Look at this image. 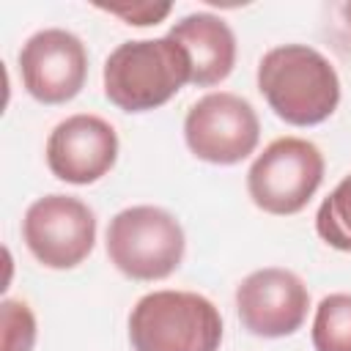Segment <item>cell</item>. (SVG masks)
Segmentation results:
<instances>
[{
    "label": "cell",
    "mask_w": 351,
    "mask_h": 351,
    "mask_svg": "<svg viewBox=\"0 0 351 351\" xmlns=\"http://www.w3.org/2000/svg\"><path fill=\"white\" fill-rule=\"evenodd\" d=\"M310 307L307 285L288 269H258L236 288V313L255 337H288L302 329Z\"/></svg>",
    "instance_id": "9c48e42d"
},
{
    "label": "cell",
    "mask_w": 351,
    "mask_h": 351,
    "mask_svg": "<svg viewBox=\"0 0 351 351\" xmlns=\"http://www.w3.org/2000/svg\"><path fill=\"white\" fill-rule=\"evenodd\" d=\"M186 82H192L189 55L170 36L123 41L104 60V96L123 112L156 110Z\"/></svg>",
    "instance_id": "7a4b0ae2"
},
{
    "label": "cell",
    "mask_w": 351,
    "mask_h": 351,
    "mask_svg": "<svg viewBox=\"0 0 351 351\" xmlns=\"http://www.w3.org/2000/svg\"><path fill=\"white\" fill-rule=\"evenodd\" d=\"M19 74L36 101L66 104L88 80V49L69 30H38L19 49Z\"/></svg>",
    "instance_id": "ba28073f"
},
{
    "label": "cell",
    "mask_w": 351,
    "mask_h": 351,
    "mask_svg": "<svg viewBox=\"0 0 351 351\" xmlns=\"http://www.w3.org/2000/svg\"><path fill=\"white\" fill-rule=\"evenodd\" d=\"M258 90L277 118L291 126H315L340 104L335 66L307 44H282L258 63Z\"/></svg>",
    "instance_id": "6da1fadb"
},
{
    "label": "cell",
    "mask_w": 351,
    "mask_h": 351,
    "mask_svg": "<svg viewBox=\"0 0 351 351\" xmlns=\"http://www.w3.org/2000/svg\"><path fill=\"white\" fill-rule=\"evenodd\" d=\"M261 137V121L252 104L236 93L219 90L197 99L184 118L189 151L211 165H236L247 159Z\"/></svg>",
    "instance_id": "52a82bcc"
},
{
    "label": "cell",
    "mask_w": 351,
    "mask_h": 351,
    "mask_svg": "<svg viewBox=\"0 0 351 351\" xmlns=\"http://www.w3.org/2000/svg\"><path fill=\"white\" fill-rule=\"evenodd\" d=\"M22 239L41 266L74 269L96 244V217L80 197L47 195L25 211Z\"/></svg>",
    "instance_id": "8992f818"
},
{
    "label": "cell",
    "mask_w": 351,
    "mask_h": 351,
    "mask_svg": "<svg viewBox=\"0 0 351 351\" xmlns=\"http://www.w3.org/2000/svg\"><path fill=\"white\" fill-rule=\"evenodd\" d=\"M315 351H351V293H329L313 318Z\"/></svg>",
    "instance_id": "7c38bea8"
},
{
    "label": "cell",
    "mask_w": 351,
    "mask_h": 351,
    "mask_svg": "<svg viewBox=\"0 0 351 351\" xmlns=\"http://www.w3.org/2000/svg\"><path fill=\"white\" fill-rule=\"evenodd\" d=\"M321 181V151L302 137H277L252 162L247 173V192L261 211L291 217L310 203Z\"/></svg>",
    "instance_id": "5b68a950"
},
{
    "label": "cell",
    "mask_w": 351,
    "mask_h": 351,
    "mask_svg": "<svg viewBox=\"0 0 351 351\" xmlns=\"http://www.w3.org/2000/svg\"><path fill=\"white\" fill-rule=\"evenodd\" d=\"M343 16H346V22H348V27H351V3L343 5Z\"/></svg>",
    "instance_id": "2e32d148"
},
{
    "label": "cell",
    "mask_w": 351,
    "mask_h": 351,
    "mask_svg": "<svg viewBox=\"0 0 351 351\" xmlns=\"http://www.w3.org/2000/svg\"><path fill=\"white\" fill-rule=\"evenodd\" d=\"M315 230L329 247L351 252V173L318 206Z\"/></svg>",
    "instance_id": "4fadbf2b"
},
{
    "label": "cell",
    "mask_w": 351,
    "mask_h": 351,
    "mask_svg": "<svg viewBox=\"0 0 351 351\" xmlns=\"http://www.w3.org/2000/svg\"><path fill=\"white\" fill-rule=\"evenodd\" d=\"M0 321H3V351H33L36 318L25 302L5 299Z\"/></svg>",
    "instance_id": "5bb4252c"
},
{
    "label": "cell",
    "mask_w": 351,
    "mask_h": 351,
    "mask_svg": "<svg viewBox=\"0 0 351 351\" xmlns=\"http://www.w3.org/2000/svg\"><path fill=\"white\" fill-rule=\"evenodd\" d=\"M184 228L159 206H132L107 225V255L112 266L137 282L170 277L184 258Z\"/></svg>",
    "instance_id": "277c9868"
},
{
    "label": "cell",
    "mask_w": 351,
    "mask_h": 351,
    "mask_svg": "<svg viewBox=\"0 0 351 351\" xmlns=\"http://www.w3.org/2000/svg\"><path fill=\"white\" fill-rule=\"evenodd\" d=\"M118 159V134L99 115H71L60 121L47 140V167L66 184H93L112 170Z\"/></svg>",
    "instance_id": "30bf717a"
},
{
    "label": "cell",
    "mask_w": 351,
    "mask_h": 351,
    "mask_svg": "<svg viewBox=\"0 0 351 351\" xmlns=\"http://www.w3.org/2000/svg\"><path fill=\"white\" fill-rule=\"evenodd\" d=\"M101 11L121 16L126 25L134 27H148V25H159L167 14H170V3H132V5H99Z\"/></svg>",
    "instance_id": "9a60e30c"
},
{
    "label": "cell",
    "mask_w": 351,
    "mask_h": 351,
    "mask_svg": "<svg viewBox=\"0 0 351 351\" xmlns=\"http://www.w3.org/2000/svg\"><path fill=\"white\" fill-rule=\"evenodd\" d=\"M134 351H219V310L192 291H151L129 315Z\"/></svg>",
    "instance_id": "3957f363"
},
{
    "label": "cell",
    "mask_w": 351,
    "mask_h": 351,
    "mask_svg": "<svg viewBox=\"0 0 351 351\" xmlns=\"http://www.w3.org/2000/svg\"><path fill=\"white\" fill-rule=\"evenodd\" d=\"M184 47L192 66V85L208 88L222 82L236 63V36L225 19L214 14H189L167 33Z\"/></svg>",
    "instance_id": "8fae6325"
}]
</instances>
